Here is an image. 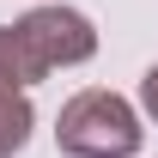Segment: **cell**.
Returning <instances> with one entry per match:
<instances>
[{"label": "cell", "instance_id": "1", "mask_svg": "<svg viewBox=\"0 0 158 158\" xmlns=\"http://www.w3.org/2000/svg\"><path fill=\"white\" fill-rule=\"evenodd\" d=\"M146 103H152V110H158V67H152V73H146Z\"/></svg>", "mask_w": 158, "mask_h": 158}]
</instances>
